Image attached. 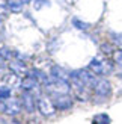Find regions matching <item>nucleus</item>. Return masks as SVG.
<instances>
[{
	"instance_id": "nucleus-1",
	"label": "nucleus",
	"mask_w": 122,
	"mask_h": 124,
	"mask_svg": "<svg viewBox=\"0 0 122 124\" xmlns=\"http://www.w3.org/2000/svg\"><path fill=\"white\" fill-rule=\"evenodd\" d=\"M88 70L92 74H95V76H107V74L112 71V64L106 58L95 56L92 61L89 62Z\"/></svg>"
},
{
	"instance_id": "nucleus-2",
	"label": "nucleus",
	"mask_w": 122,
	"mask_h": 124,
	"mask_svg": "<svg viewBox=\"0 0 122 124\" xmlns=\"http://www.w3.org/2000/svg\"><path fill=\"white\" fill-rule=\"evenodd\" d=\"M92 89H94V95H95L96 100H107V98L112 95V85L104 77L96 79V82L92 86Z\"/></svg>"
},
{
	"instance_id": "nucleus-3",
	"label": "nucleus",
	"mask_w": 122,
	"mask_h": 124,
	"mask_svg": "<svg viewBox=\"0 0 122 124\" xmlns=\"http://www.w3.org/2000/svg\"><path fill=\"white\" fill-rule=\"evenodd\" d=\"M36 109L39 110V114L42 116H53L54 114H56V108H54V104L51 101V98L48 95H41L38 97V100H36Z\"/></svg>"
},
{
	"instance_id": "nucleus-4",
	"label": "nucleus",
	"mask_w": 122,
	"mask_h": 124,
	"mask_svg": "<svg viewBox=\"0 0 122 124\" xmlns=\"http://www.w3.org/2000/svg\"><path fill=\"white\" fill-rule=\"evenodd\" d=\"M51 98V101L54 104V108L59 109V110H66V109H71L72 104H74V100L69 94H53V95H48Z\"/></svg>"
},
{
	"instance_id": "nucleus-5",
	"label": "nucleus",
	"mask_w": 122,
	"mask_h": 124,
	"mask_svg": "<svg viewBox=\"0 0 122 124\" xmlns=\"http://www.w3.org/2000/svg\"><path fill=\"white\" fill-rule=\"evenodd\" d=\"M20 103H21V108H24L26 112H29V114H33L36 110V100H35L32 92L24 91L20 95Z\"/></svg>"
},
{
	"instance_id": "nucleus-6",
	"label": "nucleus",
	"mask_w": 122,
	"mask_h": 124,
	"mask_svg": "<svg viewBox=\"0 0 122 124\" xmlns=\"http://www.w3.org/2000/svg\"><path fill=\"white\" fill-rule=\"evenodd\" d=\"M20 112H21L20 100H17V98H9V100L5 101V112L3 114L9 115V116H17Z\"/></svg>"
},
{
	"instance_id": "nucleus-7",
	"label": "nucleus",
	"mask_w": 122,
	"mask_h": 124,
	"mask_svg": "<svg viewBox=\"0 0 122 124\" xmlns=\"http://www.w3.org/2000/svg\"><path fill=\"white\" fill-rule=\"evenodd\" d=\"M9 70L11 73L17 74V76H26V74H29V70H27V65L24 64V61L21 59H14L9 62Z\"/></svg>"
},
{
	"instance_id": "nucleus-8",
	"label": "nucleus",
	"mask_w": 122,
	"mask_h": 124,
	"mask_svg": "<svg viewBox=\"0 0 122 124\" xmlns=\"http://www.w3.org/2000/svg\"><path fill=\"white\" fill-rule=\"evenodd\" d=\"M50 77H53V79H59V80H65V82H69V73L66 71L65 68L59 67V65L51 67Z\"/></svg>"
},
{
	"instance_id": "nucleus-9",
	"label": "nucleus",
	"mask_w": 122,
	"mask_h": 124,
	"mask_svg": "<svg viewBox=\"0 0 122 124\" xmlns=\"http://www.w3.org/2000/svg\"><path fill=\"white\" fill-rule=\"evenodd\" d=\"M21 88L24 91H27V92H32V91L39 88V82L35 77H32V76H29V74H27L24 79H21Z\"/></svg>"
},
{
	"instance_id": "nucleus-10",
	"label": "nucleus",
	"mask_w": 122,
	"mask_h": 124,
	"mask_svg": "<svg viewBox=\"0 0 122 124\" xmlns=\"http://www.w3.org/2000/svg\"><path fill=\"white\" fill-rule=\"evenodd\" d=\"M5 83L9 88H18V86H21V77L14 73H9L5 76Z\"/></svg>"
},
{
	"instance_id": "nucleus-11",
	"label": "nucleus",
	"mask_w": 122,
	"mask_h": 124,
	"mask_svg": "<svg viewBox=\"0 0 122 124\" xmlns=\"http://www.w3.org/2000/svg\"><path fill=\"white\" fill-rule=\"evenodd\" d=\"M23 2L21 0H6V6L12 11V12H21L23 11Z\"/></svg>"
},
{
	"instance_id": "nucleus-12",
	"label": "nucleus",
	"mask_w": 122,
	"mask_h": 124,
	"mask_svg": "<svg viewBox=\"0 0 122 124\" xmlns=\"http://www.w3.org/2000/svg\"><path fill=\"white\" fill-rule=\"evenodd\" d=\"M112 120L107 114H98L92 118V124H110Z\"/></svg>"
},
{
	"instance_id": "nucleus-13",
	"label": "nucleus",
	"mask_w": 122,
	"mask_h": 124,
	"mask_svg": "<svg viewBox=\"0 0 122 124\" xmlns=\"http://www.w3.org/2000/svg\"><path fill=\"white\" fill-rule=\"evenodd\" d=\"M11 95H12V91H11L9 86H6V85L0 86V100H2V101L3 100H9Z\"/></svg>"
},
{
	"instance_id": "nucleus-14",
	"label": "nucleus",
	"mask_w": 122,
	"mask_h": 124,
	"mask_svg": "<svg viewBox=\"0 0 122 124\" xmlns=\"http://www.w3.org/2000/svg\"><path fill=\"white\" fill-rule=\"evenodd\" d=\"M12 56H14V53H12L11 48H8V47L0 48V59L2 61H9V59H12Z\"/></svg>"
},
{
	"instance_id": "nucleus-15",
	"label": "nucleus",
	"mask_w": 122,
	"mask_h": 124,
	"mask_svg": "<svg viewBox=\"0 0 122 124\" xmlns=\"http://www.w3.org/2000/svg\"><path fill=\"white\" fill-rule=\"evenodd\" d=\"M72 24H74L77 29H80V30H88L89 29V24L81 21V20H78V18H74V20H72Z\"/></svg>"
},
{
	"instance_id": "nucleus-16",
	"label": "nucleus",
	"mask_w": 122,
	"mask_h": 124,
	"mask_svg": "<svg viewBox=\"0 0 122 124\" xmlns=\"http://www.w3.org/2000/svg\"><path fill=\"white\" fill-rule=\"evenodd\" d=\"M32 2H33V8L35 9H41L42 6H48V5H50L48 0H32Z\"/></svg>"
},
{
	"instance_id": "nucleus-17",
	"label": "nucleus",
	"mask_w": 122,
	"mask_h": 124,
	"mask_svg": "<svg viewBox=\"0 0 122 124\" xmlns=\"http://www.w3.org/2000/svg\"><path fill=\"white\" fill-rule=\"evenodd\" d=\"M113 59L118 65H122V48H118V50L113 53Z\"/></svg>"
},
{
	"instance_id": "nucleus-18",
	"label": "nucleus",
	"mask_w": 122,
	"mask_h": 124,
	"mask_svg": "<svg viewBox=\"0 0 122 124\" xmlns=\"http://www.w3.org/2000/svg\"><path fill=\"white\" fill-rule=\"evenodd\" d=\"M115 42H118V44H122V35H116V36H115Z\"/></svg>"
},
{
	"instance_id": "nucleus-19",
	"label": "nucleus",
	"mask_w": 122,
	"mask_h": 124,
	"mask_svg": "<svg viewBox=\"0 0 122 124\" xmlns=\"http://www.w3.org/2000/svg\"><path fill=\"white\" fill-rule=\"evenodd\" d=\"M0 112H5V101L0 100Z\"/></svg>"
},
{
	"instance_id": "nucleus-20",
	"label": "nucleus",
	"mask_w": 122,
	"mask_h": 124,
	"mask_svg": "<svg viewBox=\"0 0 122 124\" xmlns=\"http://www.w3.org/2000/svg\"><path fill=\"white\" fill-rule=\"evenodd\" d=\"M3 70H5V61L0 59V71H3Z\"/></svg>"
},
{
	"instance_id": "nucleus-21",
	"label": "nucleus",
	"mask_w": 122,
	"mask_h": 124,
	"mask_svg": "<svg viewBox=\"0 0 122 124\" xmlns=\"http://www.w3.org/2000/svg\"><path fill=\"white\" fill-rule=\"evenodd\" d=\"M23 3H29V2H32V0H21Z\"/></svg>"
},
{
	"instance_id": "nucleus-22",
	"label": "nucleus",
	"mask_w": 122,
	"mask_h": 124,
	"mask_svg": "<svg viewBox=\"0 0 122 124\" xmlns=\"http://www.w3.org/2000/svg\"><path fill=\"white\" fill-rule=\"evenodd\" d=\"M0 124H8L6 121H3V120H0Z\"/></svg>"
},
{
	"instance_id": "nucleus-23",
	"label": "nucleus",
	"mask_w": 122,
	"mask_h": 124,
	"mask_svg": "<svg viewBox=\"0 0 122 124\" xmlns=\"http://www.w3.org/2000/svg\"><path fill=\"white\" fill-rule=\"evenodd\" d=\"M0 21H2V18H0Z\"/></svg>"
}]
</instances>
